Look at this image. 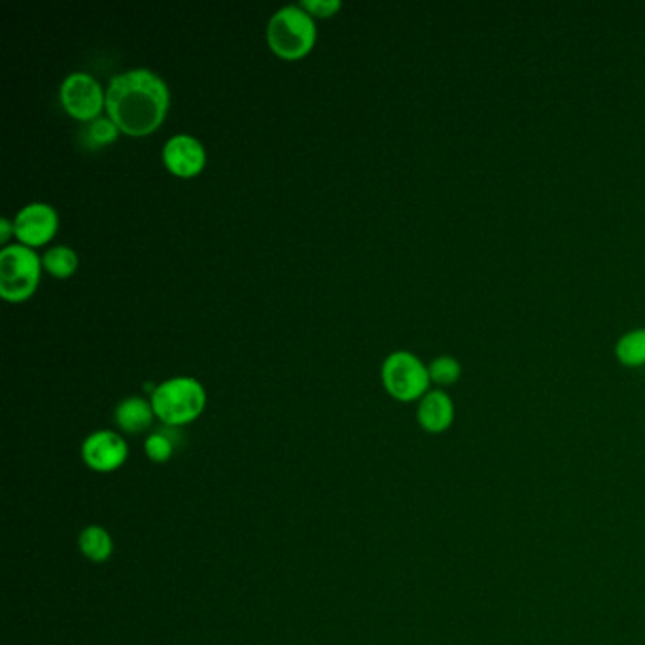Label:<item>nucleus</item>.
<instances>
[{
  "instance_id": "obj_14",
  "label": "nucleus",
  "mask_w": 645,
  "mask_h": 645,
  "mask_svg": "<svg viewBox=\"0 0 645 645\" xmlns=\"http://www.w3.org/2000/svg\"><path fill=\"white\" fill-rule=\"evenodd\" d=\"M78 254L66 244H55L52 249H47L46 254L42 256L44 271L50 277L60 278V281L74 277V273L78 271Z\"/></svg>"
},
{
  "instance_id": "obj_13",
  "label": "nucleus",
  "mask_w": 645,
  "mask_h": 645,
  "mask_svg": "<svg viewBox=\"0 0 645 645\" xmlns=\"http://www.w3.org/2000/svg\"><path fill=\"white\" fill-rule=\"evenodd\" d=\"M613 355L623 368L639 369L645 366V328L625 331L615 342Z\"/></svg>"
},
{
  "instance_id": "obj_16",
  "label": "nucleus",
  "mask_w": 645,
  "mask_h": 645,
  "mask_svg": "<svg viewBox=\"0 0 645 645\" xmlns=\"http://www.w3.org/2000/svg\"><path fill=\"white\" fill-rule=\"evenodd\" d=\"M119 135H121V131H119L113 119L108 118V116H101L99 119L87 124L86 131H84V140H86L87 148L99 150L105 146L114 145L119 139Z\"/></svg>"
},
{
  "instance_id": "obj_17",
  "label": "nucleus",
  "mask_w": 645,
  "mask_h": 645,
  "mask_svg": "<svg viewBox=\"0 0 645 645\" xmlns=\"http://www.w3.org/2000/svg\"><path fill=\"white\" fill-rule=\"evenodd\" d=\"M175 447H177V443L172 440V435L167 434V430H159L156 434L146 437V458L154 464H165V462L171 461Z\"/></svg>"
},
{
  "instance_id": "obj_7",
  "label": "nucleus",
  "mask_w": 645,
  "mask_h": 645,
  "mask_svg": "<svg viewBox=\"0 0 645 645\" xmlns=\"http://www.w3.org/2000/svg\"><path fill=\"white\" fill-rule=\"evenodd\" d=\"M13 230L20 244L36 251L40 246H46L57 235L60 214L52 204L40 201L29 203L13 218Z\"/></svg>"
},
{
  "instance_id": "obj_6",
  "label": "nucleus",
  "mask_w": 645,
  "mask_h": 645,
  "mask_svg": "<svg viewBox=\"0 0 645 645\" xmlns=\"http://www.w3.org/2000/svg\"><path fill=\"white\" fill-rule=\"evenodd\" d=\"M60 101L63 110L76 121L92 124L106 110V92L99 80L89 73H71L61 82Z\"/></svg>"
},
{
  "instance_id": "obj_18",
  "label": "nucleus",
  "mask_w": 645,
  "mask_h": 645,
  "mask_svg": "<svg viewBox=\"0 0 645 645\" xmlns=\"http://www.w3.org/2000/svg\"><path fill=\"white\" fill-rule=\"evenodd\" d=\"M299 7L309 13L313 20H331L342 10L341 0H302Z\"/></svg>"
},
{
  "instance_id": "obj_1",
  "label": "nucleus",
  "mask_w": 645,
  "mask_h": 645,
  "mask_svg": "<svg viewBox=\"0 0 645 645\" xmlns=\"http://www.w3.org/2000/svg\"><path fill=\"white\" fill-rule=\"evenodd\" d=\"M171 108V89L150 68L116 74L106 87V116L121 135L145 139L163 126Z\"/></svg>"
},
{
  "instance_id": "obj_15",
  "label": "nucleus",
  "mask_w": 645,
  "mask_h": 645,
  "mask_svg": "<svg viewBox=\"0 0 645 645\" xmlns=\"http://www.w3.org/2000/svg\"><path fill=\"white\" fill-rule=\"evenodd\" d=\"M430 381L437 389H448L461 381L462 363L458 358L451 355L435 356L429 363Z\"/></svg>"
},
{
  "instance_id": "obj_4",
  "label": "nucleus",
  "mask_w": 645,
  "mask_h": 645,
  "mask_svg": "<svg viewBox=\"0 0 645 645\" xmlns=\"http://www.w3.org/2000/svg\"><path fill=\"white\" fill-rule=\"evenodd\" d=\"M42 257L23 244H8L0 251V297L8 304H23L39 290Z\"/></svg>"
},
{
  "instance_id": "obj_5",
  "label": "nucleus",
  "mask_w": 645,
  "mask_h": 645,
  "mask_svg": "<svg viewBox=\"0 0 645 645\" xmlns=\"http://www.w3.org/2000/svg\"><path fill=\"white\" fill-rule=\"evenodd\" d=\"M381 381L387 394L400 403H419L432 390L429 363L409 350H394L384 358Z\"/></svg>"
},
{
  "instance_id": "obj_11",
  "label": "nucleus",
  "mask_w": 645,
  "mask_h": 645,
  "mask_svg": "<svg viewBox=\"0 0 645 645\" xmlns=\"http://www.w3.org/2000/svg\"><path fill=\"white\" fill-rule=\"evenodd\" d=\"M154 419H156V413H154L152 402H148L142 395H129L126 400H121L114 411L116 426L129 435L146 432L152 426Z\"/></svg>"
},
{
  "instance_id": "obj_10",
  "label": "nucleus",
  "mask_w": 645,
  "mask_h": 645,
  "mask_svg": "<svg viewBox=\"0 0 645 645\" xmlns=\"http://www.w3.org/2000/svg\"><path fill=\"white\" fill-rule=\"evenodd\" d=\"M455 419V402L447 390L432 389L416 403V422L426 434H445L453 429Z\"/></svg>"
},
{
  "instance_id": "obj_8",
  "label": "nucleus",
  "mask_w": 645,
  "mask_h": 645,
  "mask_svg": "<svg viewBox=\"0 0 645 645\" xmlns=\"http://www.w3.org/2000/svg\"><path fill=\"white\" fill-rule=\"evenodd\" d=\"M129 456L127 442L110 430H99L87 435L86 442L82 443V458L86 466L97 474H113L121 468Z\"/></svg>"
},
{
  "instance_id": "obj_9",
  "label": "nucleus",
  "mask_w": 645,
  "mask_h": 645,
  "mask_svg": "<svg viewBox=\"0 0 645 645\" xmlns=\"http://www.w3.org/2000/svg\"><path fill=\"white\" fill-rule=\"evenodd\" d=\"M165 169L178 178H195L207 167V150L198 137L178 133L167 140L161 150Z\"/></svg>"
},
{
  "instance_id": "obj_3",
  "label": "nucleus",
  "mask_w": 645,
  "mask_h": 645,
  "mask_svg": "<svg viewBox=\"0 0 645 645\" xmlns=\"http://www.w3.org/2000/svg\"><path fill=\"white\" fill-rule=\"evenodd\" d=\"M156 419L169 429H180L198 421L207 408V390L193 377H172L150 394Z\"/></svg>"
},
{
  "instance_id": "obj_2",
  "label": "nucleus",
  "mask_w": 645,
  "mask_h": 645,
  "mask_svg": "<svg viewBox=\"0 0 645 645\" xmlns=\"http://www.w3.org/2000/svg\"><path fill=\"white\" fill-rule=\"evenodd\" d=\"M265 39L278 60H305L317 44V20H313L299 4L281 8L271 15Z\"/></svg>"
},
{
  "instance_id": "obj_12",
  "label": "nucleus",
  "mask_w": 645,
  "mask_h": 645,
  "mask_svg": "<svg viewBox=\"0 0 645 645\" xmlns=\"http://www.w3.org/2000/svg\"><path fill=\"white\" fill-rule=\"evenodd\" d=\"M78 547L87 560H92L95 564H103L113 557V536L99 525H89L80 532Z\"/></svg>"
},
{
  "instance_id": "obj_19",
  "label": "nucleus",
  "mask_w": 645,
  "mask_h": 645,
  "mask_svg": "<svg viewBox=\"0 0 645 645\" xmlns=\"http://www.w3.org/2000/svg\"><path fill=\"white\" fill-rule=\"evenodd\" d=\"M12 237H15L13 220H10V218H2V220H0V244H2V249L10 244V239Z\"/></svg>"
}]
</instances>
